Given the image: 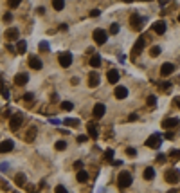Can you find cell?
Segmentation results:
<instances>
[{
	"label": "cell",
	"mask_w": 180,
	"mask_h": 193,
	"mask_svg": "<svg viewBox=\"0 0 180 193\" xmlns=\"http://www.w3.org/2000/svg\"><path fill=\"white\" fill-rule=\"evenodd\" d=\"M78 180L79 182H86V180H88V173H86L85 170H79L78 172Z\"/></svg>",
	"instance_id": "cell-24"
},
{
	"label": "cell",
	"mask_w": 180,
	"mask_h": 193,
	"mask_svg": "<svg viewBox=\"0 0 180 193\" xmlns=\"http://www.w3.org/2000/svg\"><path fill=\"white\" fill-rule=\"evenodd\" d=\"M18 36H20V33L16 27H9L6 31V40H18Z\"/></svg>",
	"instance_id": "cell-18"
},
{
	"label": "cell",
	"mask_w": 180,
	"mask_h": 193,
	"mask_svg": "<svg viewBox=\"0 0 180 193\" xmlns=\"http://www.w3.org/2000/svg\"><path fill=\"white\" fill-rule=\"evenodd\" d=\"M40 51H49V43L42 42V43H40Z\"/></svg>",
	"instance_id": "cell-38"
},
{
	"label": "cell",
	"mask_w": 180,
	"mask_h": 193,
	"mask_svg": "<svg viewBox=\"0 0 180 193\" xmlns=\"http://www.w3.org/2000/svg\"><path fill=\"white\" fill-rule=\"evenodd\" d=\"M92 38L95 40L97 45H103V43L106 42L108 35H106V31H105V29H95V31H94V35H92Z\"/></svg>",
	"instance_id": "cell-3"
},
{
	"label": "cell",
	"mask_w": 180,
	"mask_h": 193,
	"mask_svg": "<svg viewBox=\"0 0 180 193\" xmlns=\"http://www.w3.org/2000/svg\"><path fill=\"white\" fill-rule=\"evenodd\" d=\"M169 87H171V83H169V81H166V83H162V85H160V88H162V90H167Z\"/></svg>",
	"instance_id": "cell-41"
},
{
	"label": "cell",
	"mask_w": 180,
	"mask_h": 193,
	"mask_svg": "<svg viewBox=\"0 0 180 193\" xmlns=\"http://www.w3.org/2000/svg\"><path fill=\"white\" fill-rule=\"evenodd\" d=\"M27 81H29V76L25 74V72H18V74L14 76V83H16V85H20V87L25 85Z\"/></svg>",
	"instance_id": "cell-16"
},
{
	"label": "cell",
	"mask_w": 180,
	"mask_h": 193,
	"mask_svg": "<svg viewBox=\"0 0 180 193\" xmlns=\"http://www.w3.org/2000/svg\"><path fill=\"white\" fill-rule=\"evenodd\" d=\"M173 71H175V65L173 63H164L160 67V74H162V76H169Z\"/></svg>",
	"instance_id": "cell-19"
},
{
	"label": "cell",
	"mask_w": 180,
	"mask_h": 193,
	"mask_svg": "<svg viewBox=\"0 0 180 193\" xmlns=\"http://www.w3.org/2000/svg\"><path fill=\"white\" fill-rule=\"evenodd\" d=\"M99 9H92V11H90V16H99Z\"/></svg>",
	"instance_id": "cell-44"
},
{
	"label": "cell",
	"mask_w": 180,
	"mask_h": 193,
	"mask_svg": "<svg viewBox=\"0 0 180 193\" xmlns=\"http://www.w3.org/2000/svg\"><path fill=\"white\" fill-rule=\"evenodd\" d=\"M142 175H144V179L146 180H153L155 179V170H153V168H146Z\"/></svg>",
	"instance_id": "cell-21"
},
{
	"label": "cell",
	"mask_w": 180,
	"mask_h": 193,
	"mask_svg": "<svg viewBox=\"0 0 180 193\" xmlns=\"http://www.w3.org/2000/svg\"><path fill=\"white\" fill-rule=\"evenodd\" d=\"M177 107H178V108H180V99H177Z\"/></svg>",
	"instance_id": "cell-49"
},
{
	"label": "cell",
	"mask_w": 180,
	"mask_h": 193,
	"mask_svg": "<svg viewBox=\"0 0 180 193\" xmlns=\"http://www.w3.org/2000/svg\"><path fill=\"white\" fill-rule=\"evenodd\" d=\"M160 144H162V137L158 136V134L150 136L148 141H146V146H148V148H160Z\"/></svg>",
	"instance_id": "cell-4"
},
{
	"label": "cell",
	"mask_w": 180,
	"mask_h": 193,
	"mask_svg": "<svg viewBox=\"0 0 180 193\" xmlns=\"http://www.w3.org/2000/svg\"><path fill=\"white\" fill-rule=\"evenodd\" d=\"M58 62H59L61 67H69V65L72 63V54H70V52H61L59 58H58Z\"/></svg>",
	"instance_id": "cell-7"
},
{
	"label": "cell",
	"mask_w": 180,
	"mask_h": 193,
	"mask_svg": "<svg viewBox=\"0 0 180 193\" xmlns=\"http://www.w3.org/2000/svg\"><path fill=\"white\" fill-rule=\"evenodd\" d=\"M164 161H166V155H164V153H158V157H157V163H160V164H162Z\"/></svg>",
	"instance_id": "cell-39"
},
{
	"label": "cell",
	"mask_w": 180,
	"mask_h": 193,
	"mask_svg": "<svg viewBox=\"0 0 180 193\" xmlns=\"http://www.w3.org/2000/svg\"><path fill=\"white\" fill-rule=\"evenodd\" d=\"M54 148H56V150H65V148H67V141H58V143L54 144Z\"/></svg>",
	"instance_id": "cell-31"
},
{
	"label": "cell",
	"mask_w": 180,
	"mask_h": 193,
	"mask_svg": "<svg viewBox=\"0 0 180 193\" xmlns=\"http://www.w3.org/2000/svg\"><path fill=\"white\" fill-rule=\"evenodd\" d=\"M119 33V24H112L110 25V35H117Z\"/></svg>",
	"instance_id": "cell-33"
},
{
	"label": "cell",
	"mask_w": 180,
	"mask_h": 193,
	"mask_svg": "<svg viewBox=\"0 0 180 193\" xmlns=\"http://www.w3.org/2000/svg\"><path fill=\"white\" fill-rule=\"evenodd\" d=\"M117 184H119V190H126V188L131 184V173L126 172V170H122L119 173V177H117Z\"/></svg>",
	"instance_id": "cell-1"
},
{
	"label": "cell",
	"mask_w": 180,
	"mask_h": 193,
	"mask_svg": "<svg viewBox=\"0 0 180 193\" xmlns=\"http://www.w3.org/2000/svg\"><path fill=\"white\" fill-rule=\"evenodd\" d=\"M36 136V126H31V130L27 132V136H25V139H27V143H33V139H34Z\"/></svg>",
	"instance_id": "cell-22"
},
{
	"label": "cell",
	"mask_w": 180,
	"mask_h": 193,
	"mask_svg": "<svg viewBox=\"0 0 180 193\" xmlns=\"http://www.w3.org/2000/svg\"><path fill=\"white\" fill-rule=\"evenodd\" d=\"M164 179L166 182H169V184H177L180 180V172L177 170V168H171V170H166L164 173Z\"/></svg>",
	"instance_id": "cell-2"
},
{
	"label": "cell",
	"mask_w": 180,
	"mask_h": 193,
	"mask_svg": "<svg viewBox=\"0 0 180 193\" xmlns=\"http://www.w3.org/2000/svg\"><path fill=\"white\" fill-rule=\"evenodd\" d=\"M169 155H171V159L178 161V159H180V150H171V152H169Z\"/></svg>",
	"instance_id": "cell-34"
},
{
	"label": "cell",
	"mask_w": 180,
	"mask_h": 193,
	"mask_svg": "<svg viewBox=\"0 0 180 193\" xmlns=\"http://www.w3.org/2000/svg\"><path fill=\"white\" fill-rule=\"evenodd\" d=\"M151 27H153V31H155L157 35H164L166 33V22L164 20H157Z\"/></svg>",
	"instance_id": "cell-13"
},
{
	"label": "cell",
	"mask_w": 180,
	"mask_h": 193,
	"mask_svg": "<svg viewBox=\"0 0 180 193\" xmlns=\"http://www.w3.org/2000/svg\"><path fill=\"white\" fill-rule=\"evenodd\" d=\"M74 168H76V170H81V168H83V163H81V161H76V163H74Z\"/></svg>",
	"instance_id": "cell-42"
},
{
	"label": "cell",
	"mask_w": 180,
	"mask_h": 193,
	"mask_svg": "<svg viewBox=\"0 0 180 193\" xmlns=\"http://www.w3.org/2000/svg\"><path fill=\"white\" fill-rule=\"evenodd\" d=\"M11 20H13V14H11V13L4 14V22H11Z\"/></svg>",
	"instance_id": "cell-40"
},
{
	"label": "cell",
	"mask_w": 180,
	"mask_h": 193,
	"mask_svg": "<svg viewBox=\"0 0 180 193\" xmlns=\"http://www.w3.org/2000/svg\"><path fill=\"white\" fill-rule=\"evenodd\" d=\"M29 67H31V69H34V71H40V69L43 67V63H42V60H40V58L31 56V58H29Z\"/></svg>",
	"instance_id": "cell-14"
},
{
	"label": "cell",
	"mask_w": 180,
	"mask_h": 193,
	"mask_svg": "<svg viewBox=\"0 0 180 193\" xmlns=\"http://www.w3.org/2000/svg\"><path fill=\"white\" fill-rule=\"evenodd\" d=\"M106 78H108V83H117V81H119V71H117V69H110L106 74Z\"/></svg>",
	"instance_id": "cell-17"
},
{
	"label": "cell",
	"mask_w": 180,
	"mask_h": 193,
	"mask_svg": "<svg viewBox=\"0 0 180 193\" xmlns=\"http://www.w3.org/2000/svg\"><path fill=\"white\" fill-rule=\"evenodd\" d=\"M52 7H54L56 11H61V9L65 7V2L63 0H54V2H52Z\"/></svg>",
	"instance_id": "cell-27"
},
{
	"label": "cell",
	"mask_w": 180,
	"mask_h": 193,
	"mask_svg": "<svg viewBox=\"0 0 180 193\" xmlns=\"http://www.w3.org/2000/svg\"><path fill=\"white\" fill-rule=\"evenodd\" d=\"M148 105H150V107H155V105H157V98H155V96H150V98H148Z\"/></svg>",
	"instance_id": "cell-35"
},
{
	"label": "cell",
	"mask_w": 180,
	"mask_h": 193,
	"mask_svg": "<svg viewBox=\"0 0 180 193\" xmlns=\"http://www.w3.org/2000/svg\"><path fill=\"white\" fill-rule=\"evenodd\" d=\"M86 130H88V136L90 137H97V134H99V130H97V123H94V121H88L86 123Z\"/></svg>",
	"instance_id": "cell-12"
},
{
	"label": "cell",
	"mask_w": 180,
	"mask_h": 193,
	"mask_svg": "<svg viewBox=\"0 0 180 193\" xmlns=\"http://www.w3.org/2000/svg\"><path fill=\"white\" fill-rule=\"evenodd\" d=\"M130 25H131V29H135V31H141L142 29V18L137 13H133L130 16Z\"/></svg>",
	"instance_id": "cell-5"
},
{
	"label": "cell",
	"mask_w": 180,
	"mask_h": 193,
	"mask_svg": "<svg viewBox=\"0 0 180 193\" xmlns=\"http://www.w3.org/2000/svg\"><path fill=\"white\" fill-rule=\"evenodd\" d=\"M126 155H130V157H135V155H137V150H135V148H126Z\"/></svg>",
	"instance_id": "cell-36"
},
{
	"label": "cell",
	"mask_w": 180,
	"mask_h": 193,
	"mask_svg": "<svg viewBox=\"0 0 180 193\" xmlns=\"http://www.w3.org/2000/svg\"><path fill=\"white\" fill-rule=\"evenodd\" d=\"M90 65H92V67H99L101 65V56L99 54H94V56L90 58Z\"/></svg>",
	"instance_id": "cell-23"
},
{
	"label": "cell",
	"mask_w": 180,
	"mask_h": 193,
	"mask_svg": "<svg viewBox=\"0 0 180 193\" xmlns=\"http://www.w3.org/2000/svg\"><path fill=\"white\" fill-rule=\"evenodd\" d=\"M105 112H106V107H105L103 103H97V105L94 107V110H92V114H94L95 119H101V117L105 115Z\"/></svg>",
	"instance_id": "cell-10"
},
{
	"label": "cell",
	"mask_w": 180,
	"mask_h": 193,
	"mask_svg": "<svg viewBox=\"0 0 180 193\" xmlns=\"http://www.w3.org/2000/svg\"><path fill=\"white\" fill-rule=\"evenodd\" d=\"M144 43H146V38H144V36H141V38L137 40V43L133 45V51H131V54H133V56H137V54H141V52H142Z\"/></svg>",
	"instance_id": "cell-9"
},
{
	"label": "cell",
	"mask_w": 180,
	"mask_h": 193,
	"mask_svg": "<svg viewBox=\"0 0 180 193\" xmlns=\"http://www.w3.org/2000/svg\"><path fill=\"white\" fill-rule=\"evenodd\" d=\"M25 49H27L25 40H18V43H16V51H18V52H25Z\"/></svg>",
	"instance_id": "cell-25"
},
{
	"label": "cell",
	"mask_w": 180,
	"mask_h": 193,
	"mask_svg": "<svg viewBox=\"0 0 180 193\" xmlns=\"http://www.w3.org/2000/svg\"><path fill=\"white\" fill-rule=\"evenodd\" d=\"M54 193H69V191L65 190V186H61V184H59V186H56V190H54Z\"/></svg>",
	"instance_id": "cell-37"
},
{
	"label": "cell",
	"mask_w": 180,
	"mask_h": 193,
	"mask_svg": "<svg viewBox=\"0 0 180 193\" xmlns=\"http://www.w3.org/2000/svg\"><path fill=\"white\" fill-rule=\"evenodd\" d=\"M150 54H151L153 58H157L158 54H160V47H158V45H155V47H151V49H150Z\"/></svg>",
	"instance_id": "cell-30"
},
{
	"label": "cell",
	"mask_w": 180,
	"mask_h": 193,
	"mask_svg": "<svg viewBox=\"0 0 180 193\" xmlns=\"http://www.w3.org/2000/svg\"><path fill=\"white\" fill-rule=\"evenodd\" d=\"M178 22H180V14H178Z\"/></svg>",
	"instance_id": "cell-50"
},
{
	"label": "cell",
	"mask_w": 180,
	"mask_h": 193,
	"mask_svg": "<svg viewBox=\"0 0 180 193\" xmlns=\"http://www.w3.org/2000/svg\"><path fill=\"white\" fill-rule=\"evenodd\" d=\"M9 6L11 7H18L20 6V2H18V0H13V2H9Z\"/></svg>",
	"instance_id": "cell-46"
},
{
	"label": "cell",
	"mask_w": 180,
	"mask_h": 193,
	"mask_svg": "<svg viewBox=\"0 0 180 193\" xmlns=\"http://www.w3.org/2000/svg\"><path fill=\"white\" fill-rule=\"evenodd\" d=\"M105 161H106V163H114V150H112V148H108V150L105 152Z\"/></svg>",
	"instance_id": "cell-26"
},
{
	"label": "cell",
	"mask_w": 180,
	"mask_h": 193,
	"mask_svg": "<svg viewBox=\"0 0 180 193\" xmlns=\"http://www.w3.org/2000/svg\"><path fill=\"white\" fill-rule=\"evenodd\" d=\"M86 139H88V136H79L78 137V143H85Z\"/></svg>",
	"instance_id": "cell-45"
},
{
	"label": "cell",
	"mask_w": 180,
	"mask_h": 193,
	"mask_svg": "<svg viewBox=\"0 0 180 193\" xmlns=\"http://www.w3.org/2000/svg\"><path fill=\"white\" fill-rule=\"evenodd\" d=\"M128 119H130V121H135V119H137V114H130Z\"/></svg>",
	"instance_id": "cell-47"
},
{
	"label": "cell",
	"mask_w": 180,
	"mask_h": 193,
	"mask_svg": "<svg viewBox=\"0 0 180 193\" xmlns=\"http://www.w3.org/2000/svg\"><path fill=\"white\" fill-rule=\"evenodd\" d=\"M13 148H14V143L11 139H6V141L0 143V153H7V152H11Z\"/></svg>",
	"instance_id": "cell-11"
},
{
	"label": "cell",
	"mask_w": 180,
	"mask_h": 193,
	"mask_svg": "<svg viewBox=\"0 0 180 193\" xmlns=\"http://www.w3.org/2000/svg\"><path fill=\"white\" fill-rule=\"evenodd\" d=\"M23 99H25V101H31V99H33V94H31V92L23 94Z\"/></svg>",
	"instance_id": "cell-43"
},
{
	"label": "cell",
	"mask_w": 180,
	"mask_h": 193,
	"mask_svg": "<svg viewBox=\"0 0 180 193\" xmlns=\"http://www.w3.org/2000/svg\"><path fill=\"white\" fill-rule=\"evenodd\" d=\"M61 108H63V110H72L74 105H72L70 101H63V103H61Z\"/></svg>",
	"instance_id": "cell-32"
},
{
	"label": "cell",
	"mask_w": 180,
	"mask_h": 193,
	"mask_svg": "<svg viewBox=\"0 0 180 193\" xmlns=\"http://www.w3.org/2000/svg\"><path fill=\"white\" fill-rule=\"evenodd\" d=\"M114 94L117 99H124V98H128V88L126 87H115Z\"/></svg>",
	"instance_id": "cell-15"
},
{
	"label": "cell",
	"mask_w": 180,
	"mask_h": 193,
	"mask_svg": "<svg viewBox=\"0 0 180 193\" xmlns=\"http://www.w3.org/2000/svg\"><path fill=\"white\" fill-rule=\"evenodd\" d=\"M65 126H78L79 125V119H65Z\"/></svg>",
	"instance_id": "cell-29"
},
{
	"label": "cell",
	"mask_w": 180,
	"mask_h": 193,
	"mask_svg": "<svg viewBox=\"0 0 180 193\" xmlns=\"http://www.w3.org/2000/svg\"><path fill=\"white\" fill-rule=\"evenodd\" d=\"M22 121H23V117H22L20 114L11 115V119H9V126H11V130H18L22 126Z\"/></svg>",
	"instance_id": "cell-6"
},
{
	"label": "cell",
	"mask_w": 180,
	"mask_h": 193,
	"mask_svg": "<svg viewBox=\"0 0 180 193\" xmlns=\"http://www.w3.org/2000/svg\"><path fill=\"white\" fill-rule=\"evenodd\" d=\"M88 85L90 87L99 85V74H97V72H90V76H88Z\"/></svg>",
	"instance_id": "cell-20"
},
{
	"label": "cell",
	"mask_w": 180,
	"mask_h": 193,
	"mask_svg": "<svg viewBox=\"0 0 180 193\" xmlns=\"http://www.w3.org/2000/svg\"><path fill=\"white\" fill-rule=\"evenodd\" d=\"M14 180H16V184H18V186H23V182H25V175H23V173H18V175L14 177Z\"/></svg>",
	"instance_id": "cell-28"
},
{
	"label": "cell",
	"mask_w": 180,
	"mask_h": 193,
	"mask_svg": "<svg viewBox=\"0 0 180 193\" xmlns=\"http://www.w3.org/2000/svg\"><path fill=\"white\" fill-rule=\"evenodd\" d=\"M178 125H180L178 117H169V119H164V121H162V126H164L166 130H171V128H175V126H178Z\"/></svg>",
	"instance_id": "cell-8"
},
{
	"label": "cell",
	"mask_w": 180,
	"mask_h": 193,
	"mask_svg": "<svg viewBox=\"0 0 180 193\" xmlns=\"http://www.w3.org/2000/svg\"><path fill=\"white\" fill-rule=\"evenodd\" d=\"M167 193H177V190H169V191H167Z\"/></svg>",
	"instance_id": "cell-48"
}]
</instances>
